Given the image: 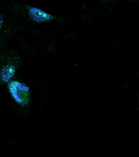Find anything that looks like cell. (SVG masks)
<instances>
[{"label":"cell","mask_w":139,"mask_h":157,"mask_svg":"<svg viewBox=\"0 0 139 157\" xmlns=\"http://www.w3.org/2000/svg\"><path fill=\"white\" fill-rule=\"evenodd\" d=\"M15 73H16V69L13 65H7L3 68L0 73V78L3 82L9 83L11 79L13 78Z\"/></svg>","instance_id":"3957f363"},{"label":"cell","mask_w":139,"mask_h":157,"mask_svg":"<svg viewBox=\"0 0 139 157\" xmlns=\"http://www.w3.org/2000/svg\"><path fill=\"white\" fill-rule=\"evenodd\" d=\"M8 88L12 97L17 103L22 106L27 104L29 101L28 92L30 90L29 86L17 81H10L8 84Z\"/></svg>","instance_id":"6da1fadb"},{"label":"cell","mask_w":139,"mask_h":157,"mask_svg":"<svg viewBox=\"0 0 139 157\" xmlns=\"http://www.w3.org/2000/svg\"><path fill=\"white\" fill-rule=\"evenodd\" d=\"M29 16L31 18L34 20V22H44L49 20L50 17L47 13L44 12L42 10L38 8H31L29 10Z\"/></svg>","instance_id":"7a4b0ae2"},{"label":"cell","mask_w":139,"mask_h":157,"mask_svg":"<svg viewBox=\"0 0 139 157\" xmlns=\"http://www.w3.org/2000/svg\"><path fill=\"white\" fill-rule=\"evenodd\" d=\"M3 24H4V17L1 14H0V28L3 26Z\"/></svg>","instance_id":"277c9868"}]
</instances>
